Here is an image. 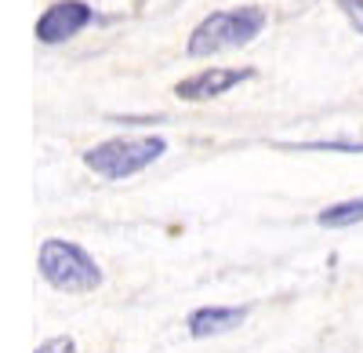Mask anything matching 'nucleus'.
Listing matches in <instances>:
<instances>
[{
	"label": "nucleus",
	"mask_w": 363,
	"mask_h": 353,
	"mask_svg": "<svg viewBox=\"0 0 363 353\" xmlns=\"http://www.w3.org/2000/svg\"><path fill=\"white\" fill-rule=\"evenodd\" d=\"M262 29H265V11L255 8V4L215 11L189 33V48L186 51L193 58H207V55H218L225 48H247Z\"/></svg>",
	"instance_id": "nucleus-1"
},
{
	"label": "nucleus",
	"mask_w": 363,
	"mask_h": 353,
	"mask_svg": "<svg viewBox=\"0 0 363 353\" xmlns=\"http://www.w3.org/2000/svg\"><path fill=\"white\" fill-rule=\"evenodd\" d=\"M167 153V142L157 139V135H142V139H109L95 150L84 153V164L95 171V175H106V179H128V175L149 168L153 161H160Z\"/></svg>",
	"instance_id": "nucleus-2"
},
{
	"label": "nucleus",
	"mask_w": 363,
	"mask_h": 353,
	"mask_svg": "<svg viewBox=\"0 0 363 353\" xmlns=\"http://www.w3.org/2000/svg\"><path fill=\"white\" fill-rule=\"evenodd\" d=\"M40 273L58 291H91L102 284V270L95 266V259L80 244H69V241H44Z\"/></svg>",
	"instance_id": "nucleus-3"
},
{
	"label": "nucleus",
	"mask_w": 363,
	"mask_h": 353,
	"mask_svg": "<svg viewBox=\"0 0 363 353\" xmlns=\"http://www.w3.org/2000/svg\"><path fill=\"white\" fill-rule=\"evenodd\" d=\"M95 22V8L84 0H58L37 18V40L40 44H66L73 40L80 29Z\"/></svg>",
	"instance_id": "nucleus-4"
},
{
	"label": "nucleus",
	"mask_w": 363,
	"mask_h": 353,
	"mask_svg": "<svg viewBox=\"0 0 363 353\" xmlns=\"http://www.w3.org/2000/svg\"><path fill=\"white\" fill-rule=\"evenodd\" d=\"M255 70L251 66H211V70H200L186 80H178L174 87V95L182 102H207V99H218L225 92H233V87H240L244 80H251Z\"/></svg>",
	"instance_id": "nucleus-5"
},
{
	"label": "nucleus",
	"mask_w": 363,
	"mask_h": 353,
	"mask_svg": "<svg viewBox=\"0 0 363 353\" xmlns=\"http://www.w3.org/2000/svg\"><path fill=\"white\" fill-rule=\"evenodd\" d=\"M247 320V310H236V306H203L189 313V335L196 339H211V335H222L233 332Z\"/></svg>",
	"instance_id": "nucleus-6"
},
{
	"label": "nucleus",
	"mask_w": 363,
	"mask_h": 353,
	"mask_svg": "<svg viewBox=\"0 0 363 353\" xmlns=\"http://www.w3.org/2000/svg\"><path fill=\"white\" fill-rule=\"evenodd\" d=\"M316 222L327 226V229H342V226H356V222H363V197H356V200H342V204H327V208L316 215Z\"/></svg>",
	"instance_id": "nucleus-7"
},
{
	"label": "nucleus",
	"mask_w": 363,
	"mask_h": 353,
	"mask_svg": "<svg viewBox=\"0 0 363 353\" xmlns=\"http://www.w3.org/2000/svg\"><path fill=\"white\" fill-rule=\"evenodd\" d=\"M335 4L342 8V15L349 18V26L356 33H363V0H335Z\"/></svg>",
	"instance_id": "nucleus-8"
},
{
	"label": "nucleus",
	"mask_w": 363,
	"mask_h": 353,
	"mask_svg": "<svg viewBox=\"0 0 363 353\" xmlns=\"http://www.w3.org/2000/svg\"><path fill=\"white\" fill-rule=\"evenodd\" d=\"M298 150H342V153H363V142H301Z\"/></svg>",
	"instance_id": "nucleus-9"
},
{
	"label": "nucleus",
	"mask_w": 363,
	"mask_h": 353,
	"mask_svg": "<svg viewBox=\"0 0 363 353\" xmlns=\"http://www.w3.org/2000/svg\"><path fill=\"white\" fill-rule=\"evenodd\" d=\"M37 353H77V346H73L69 335H58V339H48Z\"/></svg>",
	"instance_id": "nucleus-10"
},
{
	"label": "nucleus",
	"mask_w": 363,
	"mask_h": 353,
	"mask_svg": "<svg viewBox=\"0 0 363 353\" xmlns=\"http://www.w3.org/2000/svg\"><path fill=\"white\" fill-rule=\"evenodd\" d=\"M120 124H149V121H164V116H113Z\"/></svg>",
	"instance_id": "nucleus-11"
}]
</instances>
